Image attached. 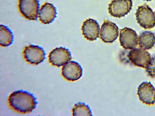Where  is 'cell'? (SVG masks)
<instances>
[{
    "mask_svg": "<svg viewBox=\"0 0 155 116\" xmlns=\"http://www.w3.org/2000/svg\"><path fill=\"white\" fill-rule=\"evenodd\" d=\"M137 94L143 103L149 105L155 103V88L150 82L141 83L138 87Z\"/></svg>",
    "mask_w": 155,
    "mask_h": 116,
    "instance_id": "8",
    "label": "cell"
},
{
    "mask_svg": "<svg viewBox=\"0 0 155 116\" xmlns=\"http://www.w3.org/2000/svg\"><path fill=\"white\" fill-rule=\"evenodd\" d=\"M132 6L131 0H113L108 5L109 13L114 17L120 18L127 14Z\"/></svg>",
    "mask_w": 155,
    "mask_h": 116,
    "instance_id": "6",
    "label": "cell"
},
{
    "mask_svg": "<svg viewBox=\"0 0 155 116\" xmlns=\"http://www.w3.org/2000/svg\"><path fill=\"white\" fill-rule=\"evenodd\" d=\"M127 57L129 61L135 66L145 69L151 58L149 53L141 48L131 49Z\"/></svg>",
    "mask_w": 155,
    "mask_h": 116,
    "instance_id": "7",
    "label": "cell"
},
{
    "mask_svg": "<svg viewBox=\"0 0 155 116\" xmlns=\"http://www.w3.org/2000/svg\"><path fill=\"white\" fill-rule=\"evenodd\" d=\"M22 53L25 61L32 65H38L45 59L46 53L44 50L38 45L31 44L26 46Z\"/></svg>",
    "mask_w": 155,
    "mask_h": 116,
    "instance_id": "4",
    "label": "cell"
},
{
    "mask_svg": "<svg viewBox=\"0 0 155 116\" xmlns=\"http://www.w3.org/2000/svg\"><path fill=\"white\" fill-rule=\"evenodd\" d=\"M14 40V35L11 30L3 24L0 25V45L6 47L11 45Z\"/></svg>",
    "mask_w": 155,
    "mask_h": 116,
    "instance_id": "15",
    "label": "cell"
},
{
    "mask_svg": "<svg viewBox=\"0 0 155 116\" xmlns=\"http://www.w3.org/2000/svg\"><path fill=\"white\" fill-rule=\"evenodd\" d=\"M18 7L20 13L26 19H37L40 7L38 0H18Z\"/></svg>",
    "mask_w": 155,
    "mask_h": 116,
    "instance_id": "2",
    "label": "cell"
},
{
    "mask_svg": "<svg viewBox=\"0 0 155 116\" xmlns=\"http://www.w3.org/2000/svg\"><path fill=\"white\" fill-rule=\"evenodd\" d=\"M61 73L65 79L74 82L78 80L82 76L83 69L78 62L71 61L62 67Z\"/></svg>",
    "mask_w": 155,
    "mask_h": 116,
    "instance_id": "10",
    "label": "cell"
},
{
    "mask_svg": "<svg viewBox=\"0 0 155 116\" xmlns=\"http://www.w3.org/2000/svg\"></svg>",
    "mask_w": 155,
    "mask_h": 116,
    "instance_id": "19",
    "label": "cell"
},
{
    "mask_svg": "<svg viewBox=\"0 0 155 116\" xmlns=\"http://www.w3.org/2000/svg\"><path fill=\"white\" fill-rule=\"evenodd\" d=\"M136 19L140 25L145 29H151L155 26V15L147 5L138 7L136 13Z\"/></svg>",
    "mask_w": 155,
    "mask_h": 116,
    "instance_id": "3",
    "label": "cell"
},
{
    "mask_svg": "<svg viewBox=\"0 0 155 116\" xmlns=\"http://www.w3.org/2000/svg\"><path fill=\"white\" fill-rule=\"evenodd\" d=\"M8 101L11 108L22 114L32 111L36 108L38 103L37 99L33 94L21 90L12 93L8 96Z\"/></svg>",
    "mask_w": 155,
    "mask_h": 116,
    "instance_id": "1",
    "label": "cell"
},
{
    "mask_svg": "<svg viewBox=\"0 0 155 116\" xmlns=\"http://www.w3.org/2000/svg\"><path fill=\"white\" fill-rule=\"evenodd\" d=\"M100 26L97 21L89 18L84 21L81 26L82 34L87 40L93 41L99 37Z\"/></svg>",
    "mask_w": 155,
    "mask_h": 116,
    "instance_id": "12",
    "label": "cell"
},
{
    "mask_svg": "<svg viewBox=\"0 0 155 116\" xmlns=\"http://www.w3.org/2000/svg\"><path fill=\"white\" fill-rule=\"evenodd\" d=\"M57 14L56 8L53 5L46 2L39 9L38 18L39 21L42 23L48 24L54 20Z\"/></svg>",
    "mask_w": 155,
    "mask_h": 116,
    "instance_id": "13",
    "label": "cell"
},
{
    "mask_svg": "<svg viewBox=\"0 0 155 116\" xmlns=\"http://www.w3.org/2000/svg\"><path fill=\"white\" fill-rule=\"evenodd\" d=\"M118 35V28L116 24L108 20H105L100 30L101 40L105 43H112L116 40Z\"/></svg>",
    "mask_w": 155,
    "mask_h": 116,
    "instance_id": "11",
    "label": "cell"
},
{
    "mask_svg": "<svg viewBox=\"0 0 155 116\" xmlns=\"http://www.w3.org/2000/svg\"><path fill=\"white\" fill-rule=\"evenodd\" d=\"M138 38L136 31L131 28L125 27L120 30V45L125 49L135 48L138 44Z\"/></svg>",
    "mask_w": 155,
    "mask_h": 116,
    "instance_id": "9",
    "label": "cell"
},
{
    "mask_svg": "<svg viewBox=\"0 0 155 116\" xmlns=\"http://www.w3.org/2000/svg\"><path fill=\"white\" fill-rule=\"evenodd\" d=\"M139 47L146 50L151 49L155 44V35L150 31L142 32L138 38Z\"/></svg>",
    "mask_w": 155,
    "mask_h": 116,
    "instance_id": "14",
    "label": "cell"
},
{
    "mask_svg": "<svg viewBox=\"0 0 155 116\" xmlns=\"http://www.w3.org/2000/svg\"><path fill=\"white\" fill-rule=\"evenodd\" d=\"M71 59V52L63 47L54 48L50 52L48 56L49 62L52 65L58 67L64 65Z\"/></svg>",
    "mask_w": 155,
    "mask_h": 116,
    "instance_id": "5",
    "label": "cell"
},
{
    "mask_svg": "<svg viewBox=\"0 0 155 116\" xmlns=\"http://www.w3.org/2000/svg\"><path fill=\"white\" fill-rule=\"evenodd\" d=\"M145 69L148 76L152 78L155 77V56L151 57Z\"/></svg>",
    "mask_w": 155,
    "mask_h": 116,
    "instance_id": "17",
    "label": "cell"
},
{
    "mask_svg": "<svg viewBox=\"0 0 155 116\" xmlns=\"http://www.w3.org/2000/svg\"><path fill=\"white\" fill-rule=\"evenodd\" d=\"M144 0V1H151L152 0Z\"/></svg>",
    "mask_w": 155,
    "mask_h": 116,
    "instance_id": "18",
    "label": "cell"
},
{
    "mask_svg": "<svg viewBox=\"0 0 155 116\" xmlns=\"http://www.w3.org/2000/svg\"><path fill=\"white\" fill-rule=\"evenodd\" d=\"M72 111V115L74 116H92L90 108L84 102H79L75 104Z\"/></svg>",
    "mask_w": 155,
    "mask_h": 116,
    "instance_id": "16",
    "label": "cell"
}]
</instances>
